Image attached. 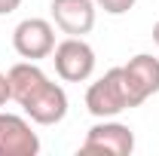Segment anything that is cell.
<instances>
[{
    "instance_id": "cell-1",
    "label": "cell",
    "mask_w": 159,
    "mask_h": 156,
    "mask_svg": "<svg viewBox=\"0 0 159 156\" xmlns=\"http://www.w3.org/2000/svg\"><path fill=\"white\" fill-rule=\"evenodd\" d=\"M86 110L98 119H113L122 110H132L125 83H122V67H110L104 77H98L86 89Z\"/></svg>"
},
{
    "instance_id": "cell-2",
    "label": "cell",
    "mask_w": 159,
    "mask_h": 156,
    "mask_svg": "<svg viewBox=\"0 0 159 156\" xmlns=\"http://www.w3.org/2000/svg\"><path fill=\"white\" fill-rule=\"evenodd\" d=\"M52 61H55V74L64 83H86L95 74V49L83 37H67L55 43Z\"/></svg>"
},
{
    "instance_id": "cell-3",
    "label": "cell",
    "mask_w": 159,
    "mask_h": 156,
    "mask_svg": "<svg viewBox=\"0 0 159 156\" xmlns=\"http://www.w3.org/2000/svg\"><path fill=\"white\" fill-rule=\"evenodd\" d=\"M12 49L25 61H40L49 58L55 49V28L46 19H25L12 31Z\"/></svg>"
},
{
    "instance_id": "cell-4",
    "label": "cell",
    "mask_w": 159,
    "mask_h": 156,
    "mask_svg": "<svg viewBox=\"0 0 159 156\" xmlns=\"http://www.w3.org/2000/svg\"><path fill=\"white\" fill-rule=\"evenodd\" d=\"M83 153H110V156H129L135 150V132L122 122H113V119H101L95 122L83 144H80Z\"/></svg>"
},
{
    "instance_id": "cell-5",
    "label": "cell",
    "mask_w": 159,
    "mask_h": 156,
    "mask_svg": "<svg viewBox=\"0 0 159 156\" xmlns=\"http://www.w3.org/2000/svg\"><path fill=\"white\" fill-rule=\"evenodd\" d=\"M122 83L129 92V104H144L150 95L159 92V58L138 52L135 58H129V64H122Z\"/></svg>"
},
{
    "instance_id": "cell-6",
    "label": "cell",
    "mask_w": 159,
    "mask_h": 156,
    "mask_svg": "<svg viewBox=\"0 0 159 156\" xmlns=\"http://www.w3.org/2000/svg\"><path fill=\"white\" fill-rule=\"evenodd\" d=\"M21 110L37 126H58L61 119L67 117V92L61 89L58 83L46 80L37 92L21 104Z\"/></svg>"
},
{
    "instance_id": "cell-7",
    "label": "cell",
    "mask_w": 159,
    "mask_h": 156,
    "mask_svg": "<svg viewBox=\"0 0 159 156\" xmlns=\"http://www.w3.org/2000/svg\"><path fill=\"white\" fill-rule=\"evenodd\" d=\"M40 138L19 113H0V156H37Z\"/></svg>"
},
{
    "instance_id": "cell-8",
    "label": "cell",
    "mask_w": 159,
    "mask_h": 156,
    "mask_svg": "<svg viewBox=\"0 0 159 156\" xmlns=\"http://www.w3.org/2000/svg\"><path fill=\"white\" fill-rule=\"evenodd\" d=\"M95 0H52V21L67 37H83L95 28Z\"/></svg>"
},
{
    "instance_id": "cell-9",
    "label": "cell",
    "mask_w": 159,
    "mask_h": 156,
    "mask_svg": "<svg viewBox=\"0 0 159 156\" xmlns=\"http://www.w3.org/2000/svg\"><path fill=\"white\" fill-rule=\"evenodd\" d=\"M6 77H9V92H12V101H16V104H25V101L49 80L37 67V61H19V64H12Z\"/></svg>"
},
{
    "instance_id": "cell-10",
    "label": "cell",
    "mask_w": 159,
    "mask_h": 156,
    "mask_svg": "<svg viewBox=\"0 0 159 156\" xmlns=\"http://www.w3.org/2000/svg\"><path fill=\"white\" fill-rule=\"evenodd\" d=\"M135 3H138V0H95V6L104 9L107 16H125Z\"/></svg>"
},
{
    "instance_id": "cell-11",
    "label": "cell",
    "mask_w": 159,
    "mask_h": 156,
    "mask_svg": "<svg viewBox=\"0 0 159 156\" xmlns=\"http://www.w3.org/2000/svg\"><path fill=\"white\" fill-rule=\"evenodd\" d=\"M6 101H12V92H9V77H6V74H0V107H3Z\"/></svg>"
},
{
    "instance_id": "cell-12",
    "label": "cell",
    "mask_w": 159,
    "mask_h": 156,
    "mask_svg": "<svg viewBox=\"0 0 159 156\" xmlns=\"http://www.w3.org/2000/svg\"><path fill=\"white\" fill-rule=\"evenodd\" d=\"M21 6V0H0V16H9Z\"/></svg>"
},
{
    "instance_id": "cell-13",
    "label": "cell",
    "mask_w": 159,
    "mask_h": 156,
    "mask_svg": "<svg viewBox=\"0 0 159 156\" xmlns=\"http://www.w3.org/2000/svg\"><path fill=\"white\" fill-rule=\"evenodd\" d=\"M153 40H156V46H159V21L153 25Z\"/></svg>"
}]
</instances>
